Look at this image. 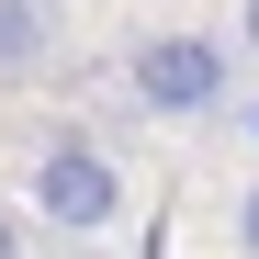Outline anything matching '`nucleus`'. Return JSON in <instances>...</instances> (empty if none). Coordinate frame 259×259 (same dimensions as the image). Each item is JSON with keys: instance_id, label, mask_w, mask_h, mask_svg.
I'll use <instances>...</instances> for the list:
<instances>
[{"instance_id": "423d86ee", "label": "nucleus", "mask_w": 259, "mask_h": 259, "mask_svg": "<svg viewBox=\"0 0 259 259\" xmlns=\"http://www.w3.org/2000/svg\"><path fill=\"white\" fill-rule=\"evenodd\" d=\"M237 46H248V57H259V0H237Z\"/></svg>"}, {"instance_id": "0eeeda50", "label": "nucleus", "mask_w": 259, "mask_h": 259, "mask_svg": "<svg viewBox=\"0 0 259 259\" xmlns=\"http://www.w3.org/2000/svg\"><path fill=\"white\" fill-rule=\"evenodd\" d=\"M248 136H259V102H248Z\"/></svg>"}, {"instance_id": "20e7f679", "label": "nucleus", "mask_w": 259, "mask_h": 259, "mask_svg": "<svg viewBox=\"0 0 259 259\" xmlns=\"http://www.w3.org/2000/svg\"><path fill=\"white\" fill-rule=\"evenodd\" d=\"M237 248L259 259V181H248V203H237Z\"/></svg>"}, {"instance_id": "f257e3e1", "label": "nucleus", "mask_w": 259, "mask_h": 259, "mask_svg": "<svg viewBox=\"0 0 259 259\" xmlns=\"http://www.w3.org/2000/svg\"><path fill=\"white\" fill-rule=\"evenodd\" d=\"M124 91L158 124H203V113H226V46L214 34H136L124 46Z\"/></svg>"}, {"instance_id": "7ed1b4c3", "label": "nucleus", "mask_w": 259, "mask_h": 259, "mask_svg": "<svg viewBox=\"0 0 259 259\" xmlns=\"http://www.w3.org/2000/svg\"><path fill=\"white\" fill-rule=\"evenodd\" d=\"M57 68V0H0V79Z\"/></svg>"}, {"instance_id": "f03ea898", "label": "nucleus", "mask_w": 259, "mask_h": 259, "mask_svg": "<svg viewBox=\"0 0 259 259\" xmlns=\"http://www.w3.org/2000/svg\"><path fill=\"white\" fill-rule=\"evenodd\" d=\"M23 203L46 214V226H68V237H102L113 214H124V169L91 147V136H57L46 158H34V181H23Z\"/></svg>"}, {"instance_id": "39448f33", "label": "nucleus", "mask_w": 259, "mask_h": 259, "mask_svg": "<svg viewBox=\"0 0 259 259\" xmlns=\"http://www.w3.org/2000/svg\"><path fill=\"white\" fill-rule=\"evenodd\" d=\"M0 259H23V214L12 203H0Z\"/></svg>"}]
</instances>
